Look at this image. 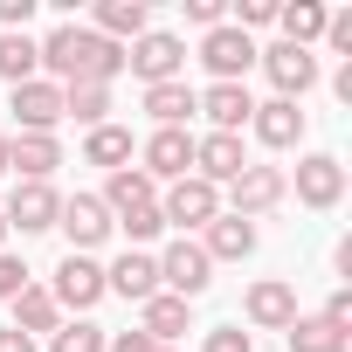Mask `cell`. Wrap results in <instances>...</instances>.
I'll use <instances>...</instances> for the list:
<instances>
[{"mask_svg":"<svg viewBox=\"0 0 352 352\" xmlns=\"http://www.w3.org/2000/svg\"><path fill=\"white\" fill-rule=\"evenodd\" d=\"M42 49V69L56 76V90H69V83H104L111 90V76L124 69V49L118 42H104L97 28H76V21H63L49 42H35Z\"/></svg>","mask_w":352,"mask_h":352,"instance_id":"cell-1","label":"cell"},{"mask_svg":"<svg viewBox=\"0 0 352 352\" xmlns=\"http://www.w3.org/2000/svg\"><path fill=\"white\" fill-rule=\"evenodd\" d=\"M124 63L145 76V90H152V83H180V69H187V42L166 35V28H145V35L124 49Z\"/></svg>","mask_w":352,"mask_h":352,"instance_id":"cell-2","label":"cell"},{"mask_svg":"<svg viewBox=\"0 0 352 352\" xmlns=\"http://www.w3.org/2000/svg\"><path fill=\"white\" fill-rule=\"evenodd\" d=\"M56 214H63V194H56L49 180H21L8 201H0V221H8V228H21V235L56 228Z\"/></svg>","mask_w":352,"mask_h":352,"instance_id":"cell-3","label":"cell"},{"mask_svg":"<svg viewBox=\"0 0 352 352\" xmlns=\"http://www.w3.org/2000/svg\"><path fill=\"white\" fill-rule=\"evenodd\" d=\"M283 194H290V173H283V166H242L235 180H228V201H235V214H242V221L270 214Z\"/></svg>","mask_w":352,"mask_h":352,"instance_id":"cell-4","label":"cell"},{"mask_svg":"<svg viewBox=\"0 0 352 352\" xmlns=\"http://www.w3.org/2000/svg\"><path fill=\"white\" fill-rule=\"evenodd\" d=\"M56 228L69 235V256H90L97 242H111V208L97 201V194H76V201H63V214H56Z\"/></svg>","mask_w":352,"mask_h":352,"instance_id":"cell-5","label":"cell"},{"mask_svg":"<svg viewBox=\"0 0 352 352\" xmlns=\"http://www.w3.org/2000/svg\"><path fill=\"white\" fill-rule=\"evenodd\" d=\"M221 214V187H208V180H173V194L159 201V221H173V228H208Z\"/></svg>","mask_w":352,"mask_h":352,"instance_id":"cell-6","label":"cell"},{"mask_svg":"<svg viewBox=\"0 0 352 352\" xmlns=\"http://www.w3.org/2000/svg\"><path fill=\"white\" fill-rule=\"evenodd\" d=\"M159 283H166L173 297H187V304H194V297L214 283V263L201 256V242H173V249L159 256Z\"/></svg>","mask_w":352,"mask_h":352,"instance_id":"cell-7","label":"cell"},{"mask_svg":"<svg viewBox=\"0 0 352 352\" xmlns=\"http://www.w3.org/2000/svg\"><path fill=\"white\" fill-rule=\"evenodd\" d=\"M49 297H56V311H90V304L104 297V263H90V256H63Z\"/></svg>","mask_w":352,"mask_h":352,"instance_id":"cell-8","label":"cell"},{"mask_svg":"<svg viewBox=\"0 0 352 352\" xmlns=\"http://www.w3.org/2000/svg\"><path fill=\"white\" fill-rule=\"evenodd\" d=\"M138 173H145L152 187H159V180H187V173H194V131H152Z\"/></svg>","mask_w":352,"mask_h":352,"instance_id":"cell-9","label":"cell"},{"mask_svg":"<svg viewBox=\"0 0 352 352\" xmlns=\"http://www.w3.org/2000/svg\"><path fill=\"white\" fill-rule=\"evenodd\" d=\"M201 63L214 69V83H242V69L256 63V42L242 35V28H208V42H201Z\"/></svg>","mask_w":352,"mask_h":352,"instance_id":"cell-10","label":"cell"},{"mask_svg":"<svg viewBox=\"0 0 352 352\" xmlns=\"http://www.w3.org/2000/svg\"><path fill=\"white\" fill-rule=\"evenodd\" d=\"M263 56V69H270V83H276V97H304L311 83H318V56L311 49H290V42H276V49H256Z\"/></svg>","mask_w":352,"mask_h":352,"instance_id":"cell-11","label":"cell"},{"mask_svg":"<svg viewBox=\"0 0 352 352\" xmlns=\"http://www.w3.org/2000/svg\"><path fill=\"white\" fill-rule=\"evenodd\" d=\"M297 201H304V208H338V201H345V166H338L331 152L297 159Z\"/></svg>","mask_w":352,"mask_h":352,"instance_id":"cell-12","label":"cell"},{"mask_svg":"<svg viewBox=\"0 0 352 352\" xmlns=\"http://www.w3.org/2000/svg\"><path fill=\"white\" fill-rule=\"evenodd\" d=\"M242 166H249V159H242V138H235V131H208V138H194V180L228 187Z\"/></svg>","mask_w":352,"mask_h":352,"instance_id":"cell-13","label":"cell"},{"mask_svg":"<svg viewBox=\"0 0 352 352\" xmlns=\"http://www.w3.org/2000/svg\"><path fill=\"white\" fill-rule=\"evenodd\" d=\"M242 311H249V324H256V331H290V318H297V290H290V283H276V276H263V283H249Z\"/></svg>","mask_w":352,"mask_h":352,"instance_id":"cell-14","label":"cell"},{"mask_svg":"<svg viewBox=\"0 0 352 352\" xmlns=\"http://www.w3.org/2000/svg\"><path fill=\"white\" fill-rule=\"evenodd\" d=\"M14 118H21V131H49V138H56V124H63V90H56L49 76L14 83Z\"/></svg>","mask_w":352,"mask_h":352,"instance_id":"cell-15","label":"cell"},{"mask_svg":"<svg viewBox=\"0 0 352 352\" xmlns=\"http://www.w3.org/2000/svg\"><path fill=\"white\" fill-rule=\"evenodd\" d=\"M194 111H208V124H214V131H235V138H242V124H249L256 97H249V83H208V90L194 97Z\"/></svg>","mask_w":352,"mask_h":352,"instance_id":"cell-16","label":"cell"},{"mask_svg":"<svg viewBox=\"0 0 352 352\" xmlns=\"http://www.w3.org/2000/svg\"><path fill=\"white\" fill-rule=\"evenodd\" d=\"M249 131H256L270 152H290V145L304 138V111H297L290 97H270V104H256V111H249Z\"/></svg>","mask_w":352,"mask_h":352,"instance_id":"cell-17","label":"cell"},{"mask_svg":"<svg viewBox=\"0 0 352 352\" xmlns=\"http://www.w3.org/2000/svg\"><path fill=\"white\" fill-rule=\"evenodd\" d=\"M104 290H118V297H131V304L159 297V256H138V249H124V256L104 270Z\"/></svg>","mask_w":352,"mask_h":352,"instance_id":"cell-18","label":"cell"},{"mask_svg":"<svg viewBox=\"0 0 352 352\" xmlns=\"http://www.w3.org/2000/svg\"><path fill=\"white\" fill-rule=\"evenodd\" d=\"M104 208H111V221H124V214H138V208H159V187L145 180L138 166H124V173H111L104 180V194H97Z\"/></svg>","mask_w":352,"mask_h":352,"instance_id":"cell-19","label":"cell"},{"mask_svg":"<svg viewBox=\"0 0 352 352\" xmlns=\"http://www.w3.org/2000/svg\"><path fill=\"white\" fill-rule=\"evenodd\" d=\"M249 249H256V221H242V214H214L208 221V242H201L208 263H242Z\"/></svg>","mask_w":352,"mask_h":352,"instance_id":"cell-20","label":"cell"},{"mask_svg":"<svg viewBox=\"0 0 352 352\" xmlns=\"http://www.w3.org/2000/svg\"><path fill=\"white\" fill-rule=\"evenodd\" d=\"M138 331H145L152 345H173V338L187 331V297H173V290L145 297V304H138Z\"/></svg>","mask_w":352,"mask_h":352,"instance_id":"cell-21","label":"cell"},{"mask_svg":"<svg viewBox=\"0 0 352 352\" xmlns=\"http://www.w3.org/2000/svg\"><path fill=\"white\" fill-rule=\"evenodd\" d=\"M145 28H152L145 0H104V8H97V35H104V42H118V49H124V42H138Z\"/></svg>","mask_w":352,"mask_h":352,"instance_id":"cell-22","label":"cell"},{"mask_svg":"<svg viewBox=\"0 0 352 352\" xmlns=\"http://www.w3.org/2000/svg\"><path fill=\"white\" fill-rule=\"evenodd\" d=\"M8 166H21V180H49V173L63 166V145H56L49 131H21L14 152H8Z\"/></svg>","mask_w":352,"mask_h":352,"instance_id":"cell-23","label":"cell"},{"mask_svg":"<svg viewBox=\"0 0 352 352\" xmlns=\"http://www.w3.org/2000/svg\"><path fill=\"white\" fill-rule=\"evenodd\" d=\"M145 111L159 118V131H187V118H194V90H187V83H152V90H145Z\"/></svg>","mask_w":352,"mask_h":352,"instance_id":"cell-24","label":"cell"},{"mask_svg":"<svg viewBox=\"0 0 352 352\" xmlns=\"http://www.w3.org/2000/svg\"><path fill=\"white\" fill-rule=\"evenodd\" d=\"M276 21H283L290 49H311V42H324V0H290V8H276Z\"/></svg>","mask_w":352,"mask_h":352,"instance_id":"cell-25","label":"cell"},{"mask_svg":"<svg viewBox=\"0 0 352 352\" xmlns=\"http://www.w3.org/2000/svg\"><path fill=\"white\" fill-rule=\"evenodd\" d=\"M63 118H76V124H111V90L104 83H69L63 90Z\"/></svg>","mask_w":352,"mask_h":352,"instance_id":"cell-26","label":"cell"},{"mask_svg":"<svg viewBox=\"0 0 352 352\" xmlns=\"http://www.w3.org/2000/svg\"><path fill=\"white\" fill-rule=\"evenodd\" d=\"M83 159H90V166L124 173V166H131V131H124V124H97V131L83 138Z\"/></svg>","mask_w":352,"mask_h":352,"instance_id":"cell-27","label":"cell"},{"mask_svg":"<svg viewBox=\"0 0 352 352\" xmlns=\"http://www.w3.org/2000/svg\"><path fill=\"white\" fill-rule=\"evenodd\" d=\"M56 324H63V311H56V297L28 283V290L14 297V331H21V338H35V331H56Z\"/></svg>","mask_w":352,"mask_h":352,"instance_id":"cell-28","label":"cell"},{"mask_svg":"<svg viewBox=\"0 0 352 352\" xmlns=\"http://www.w3.org/2000/svg\"><path fill=\"white\" fill-rule=\"evenodd\" d=\"M352 338L331 318H290V352H345Z\"/></svg>","mask_w":352,"mask_h":352,"instance_id":"cell-29","label":"cell"},{"mask_svg":"<svg viewBox=\"0 0 352 352\" xmlns=\"http://www.w3.org/2000/svg\"><path fill=\"white\" fill-rule=\"evenodd\" d=\"M35 69H42L35 35H0V76L8 83H35Z\"/></svg>","mask_w":352,"mask_h":352,"instance_id":"cell-30","label":"cell"},{"mask_svg":"<svg viewBox=\"0 0 352 352\" xmlns=\"http://www.w3.org/2000/svg\"><path fill=\"white\" fill-rule=\"evenodd\" d=\"M49 352H104V331L97 324H56L49 331Z\"/></svg>","mask_w":352,"mask_h":352,"instance_id":"cell-31","label":"cell"},{"mask_svg":"<svg viewBox=\"0 0 352 352\" xmlns=\"http://www.w3.org/2000/svg\"><path fill=\"white\" fill-rule=\"evenodd\" d=\"M270 21H276V0H235V21L228 28L249 35V28H270Z\"/></svg>","mask_w":352,"mask_h":352,"instance_id":"cell-32","label":"cell"},{"mask_svg":"<svg viewBox=\"0 0 352 352\" xmlns=\"http://www.w3.org/2000/svg\"><path fill=\"white\" fill-rule=\"evenodd\" d=\"M201 352H256V338H249V331H242V324H214V331H208V345H201Z\"/></svg>","mask_w":352,"mask_h":352,"instance_id":"cell-33","label":"cell"},{"mask_svg":"<svg viewBox=\"0 0 352 352\" xmlns=\"http://www.w3.org/2000/svg\"><path fill=\"white\" fill-rule=\"evenodd\" d=\"M21 290H28V263H21V256H8V249H0V297L14 304Z\"/></svg>","mask_w":352,"mask_h":352,"instance_id":"cell-34","label":"cell"},{"mask_svg":"<svg viewBox=\"0 0 352 352\" xmlns=\"http://www.w3.org/2000/svg\"><path fill=\"white\" fill-rule=\"evenodd\" d=\"M118 228H124V235H131V242H152V235H159V228H166V221H159V208H138V214H124V221H118Z\"/></svg>","mask_w":352,"mask_h":352,"instance_id":"cell-35","label":"cell"},{"mask_svg":"<svg viewBox=\"0 0 352 352\" xmlns=\"http://www.w3.org/2000/svg\"><path fill=\"white\" fill-rule=\"evenodd\" d=\"M28 14H35V0H0V28L8 35H28Z\"/></svg>","mask_w":352,"mask_h":352,"instance_id":"cell-36","label":"cell"},{"mask_svg":"<svg viewBox=\"0 0 352 352\" xmlns=\"http://www.w3.org/2000/svg\"><path fill=\"white\" fill-rule=\"evenodd\" d=\"M187 21H201V28H221V21H228V8H221V0H187Z\"/></svg>","mask_w":352,"mask_h":352,"instance_id":"cell-37","label":"cell"},{"mask_svg":"<svg viewBox=\"0 0 352 352\" xmlns=\"http://www.w3.org/2000/svg\"><path fill=\"white\" fill-rule=\"evenodd\" d=\"M318 318H331V324H338V331H345V324H352V290H331V304H324V311H318Z\"/></svg>","mask_w":352,"mask_h":352,"instance_id":"cell-38","label":"cell"},{"mask_svg":"<svg viewBox=\"0 0 352 352\" xmlns=\"http://www.w3.org/2000/svg\"><path fill=\"white\" fill-rule=\"evenodd\" d=\"M104 352H159L145 331H118V338H104Z\"/></svg>","mask_w":352,"mask_h":352,"instance_id":"cell-39","label":"cell"},{"mask_svg":"<svg viewBox=\"0 0 352 352\" xmlns=\"http://www.w3.org/2000/svg\"><path fill=\"white\" fill-rule=\"evenodd\" d=\"M0 352H35V338H21V331L8 324V331H0Z\"/></svg>","mask_w":352,"mask_h":352,"instance_id":"cell-40","label":"cell"},{"mask_svg":"<svg viewBox=\"0 0 352 352\" xmlns=\"http://www.w3.org/2000/svg\"><path fill=\"white\" fill-rule=\"evenodd\" d=\"M8 152H14V138H0V173H8Z\"/></svg>","mask_w":352,"mask_h":352,"instance_id":"cell-41","label":"cell"},{"mask_svg":"<svg viewBox=\"0 0 352 352\" xmlns=\"http://www.w3.org/2000/svg\"><path fill=\"white\" fill-rule=\"evenodd\" d=\"M0 249H8V221H0Z\"/></svg>","mask_w":352,"mask_h":352,"instance_id":"cell-42","label":"cell"},{"mask_svg":"<svg viewBox=\"0 0 352 352\" xmlns=\"http://www.w3.org/2000/svg\"><path fill=\"white\" fill-rule=\"evenodd\" d=\"M159 352H173V345H159Z\"/></svg>","mask_w":352,"mask_h":352,"instance_id":"cell-43","label":"cell"}]
</instances>
